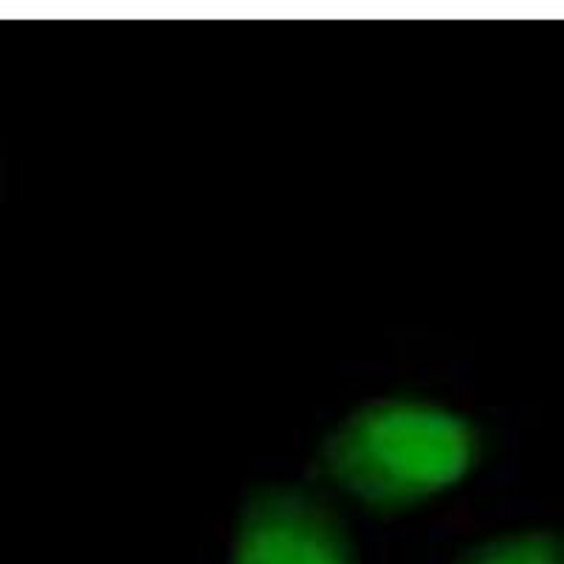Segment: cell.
Returning <instances> with one entry per match:
<instances>
[{"mask_svg": "<svg viewBox=\"0 0 564 564\" xmlns=\"http://www.w3.org/2000/svg\"><path fill=\"white\" fill-rule=\"evenodd\" d=\"M471 430L417 401L367 406L327 446L330 475L370 502H404L457 480L471 460Z\"/></svg>", "mask_w": 564, "mask_h": 564, "instance_id": "cell-1", "label": "cell"}, {"mask_svg": "<svg viewBox=\"0 0 564 564\" xmlns=\"http://www.w3.org/2000/svg\"><path fill=\"white\" fill-rule=\"evenodd\" d=\"M235 564H352L345 539L316 506L269 494L246 513Z\"/></svg>", "mask_w": 564, "mask_h": 564, "instance_id": "cell-2", "label": "cell"}, {"mask_svg": "<svg viewBox=\"0 0 564 564\" xmlns=\"http://www.w3.org/2000/svg\"><path fill=\"white\" fill-rule=\"evenodd\" d=\"M463 564H558V547L542 533H517L488 542Z\"/></svg>", "mask_w": 564, "mask_h": 564, "instance_id": "cell-3", "label": "cell"}]
</instances>
